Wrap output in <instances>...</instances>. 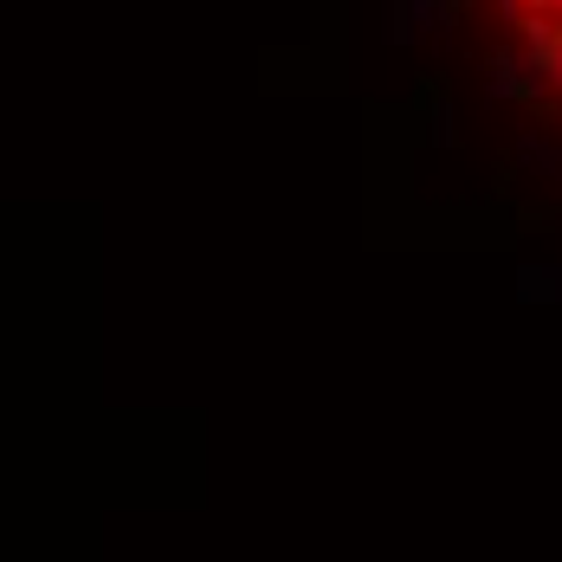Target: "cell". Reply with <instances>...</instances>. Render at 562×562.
<instances>
[{"label": "cell", "instance_id": "3957f363", "mask_svg": "<svg viewBox=\"0 0 562 562\" xmlns=\"http://www.w3.org/2000/svg\"><path fill=\"white\" fill-rule=\"evenodd\" d=\"M434 143H440V149H452V111H447V98H440V111H434Z\"/></svg>", "mask_w": 562, "mask_h": 562}, {"label": "cell", "instance_id": "6da1fadb", "mask_svg": "<svg viewBox=\"0 0 562 562\" xmlns=\"http://www.w3.org/2000/svg\"><path fill=\"white\" fill-rule=\"evenodd\" d=\"M485 98H498V104H510V98H530V78H524V58L498 53L492 58V78H485Z\"/></svg>", "mask_w": 562, "mask_h": 562}, {"label": "cell", "instance_id": "5b68a950", "mask_svg": "<svg viewBox=\"0 0 562 562\" xmlns=\"http://www.w3.org/2000/svg\"><path fill=\"white\" fill-rule=\"evenodd\" d=\"M530 7H537V13H557V20H562V0H530Z\"/></svg>", "mask_w": 562, "mask_h": 562}, {"label": "cell", "instance_id": "7a4b0ae2", "mask_svg": "<svg viewBox=\"0 0 562 562\" xmlns=\"http://www.w3.org/2000/svg\"><path fill=\"white\" fill-rule=\"evenodd\" d=\"M517 156H524L530 169H550V175H562V149H550L543 136H524V143H517Z\"/></svg>", "mask_w": 562, "mask_h": 562}, {"label": "cell", "instance_id": "277c9868", "mask_svg": "<svg viewBox=\"0 0 562 562\" xmlns=\"http://www.w3.org/2000/svg\"><path fill=\"white\" fill-rule=\"evenodd\" d=\"M543 78H550V85H562V53L550 58V65H543Z\"/></svg>", "mask_w": 562, "mask_h": 562}]
</instances>
